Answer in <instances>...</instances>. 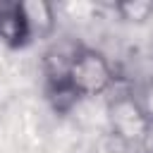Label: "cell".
<instances>
[{
  "mask_svg": "<svg viewBox=\"0 0 153 153\" xmlns=\"http://www.w3.org/2000/svg\"><path fill=\"white\" fill-rule=\"evenodd\" d=\"M117 84V69L112 60L91 45L76 41L65 69L45 81V93L57 112H67L79 100H88L110 93Z\"/></svg>",
  "mask_w": 153,
  "mask_h": 153,
  "instance_id": "1",
  "label": "cell"
},
{
  "mask_svg": "<svg viewBox=\"0 0 153 153\" xmlns=\"http://www.w3.org/2000/svg\"><path fill=\"white\" fill-rule=\"evenodd\" d=\"M112 12L129 24H143L153 14V2L151 0H122L112 5Z\"/></svg>",
  "mask_w": 153,
  "mask_h": 153,
  "instance_id": "5",
  "label": "cell"
},
{
  "mask_svg": "<svg viewBox=\"0 0 153 153\" xmlns=\"http://www.w3.org/2000/svg\"><path fill=\"white\" fill-rule=\"evenodd\" d=\"M108 124H110V134L122 143H143L146 141L148 122L141 115L131 91L112 96V100L108 103Z\"/></svg>",
  "mask_w": 153,
  "mask_h": 153,
  "instance_id": "2",
  "label": "cell"
},
{
  "mask_svg": "<svg viewBox=\"0 0 153 153\" xmlns=\"http://www.w3.org/2000/svg\"><path fill=\"white\" fill-rule=\"evenodd\" d=\"M0 43L17 50L31 43V31L26 26L22 2H0Z\"/></svg>",
  "mask_w": 153,
  "mask_h": 153,
  "instance_id": "3",
  "label": "cell"
},
{
  "mask_svg": "<svg viewBox=\"0 0 153 153\" xmlns=\"http://www.w3.org/2000/svg\"><path fill=\"white\" fill-rule=\"evenodd\" d=\"M143 146H148V148L153 151V124L148 127V134H146V141H143Z\"/></svg>",
  "mask_w": 153,
  "mask_h": 153,
  "instance_id": "7",
  "label": "cell"
},
{
  "mask_svg": "<svg viewBox=\"0 0 153 153\" xmlns=\"http://www.w3.org/2000/svg\"><path fill=\"white\" fill-rule=\"evenodd\" d=\"M22 2V12L26 19V26L31 31V41H43L50 38L57 24V12L55 5L48 0H19Z\"/></svg>",
  "mask_w": 153,
  "mask_h": 153,
  "instance_id": "4",
  "label": "cell"
},
{
  "mask_svg": "<svg viewBox=\"0 0 153 153\" xmlns=\"http://www.w3.org/2000/svg\"><path fill=\"white\" fill-rule=\"evenodd\" d=\"M131 93H134V100H136L141 115L146 117V122H148V127H151V124H153V76H148V79H146L139 88H134Z\"/></svg>",
  "mask_w": 153,
  "mask_h": 153,
  "instance_id": "6",
  "label": "cell"
}]
</instances>
